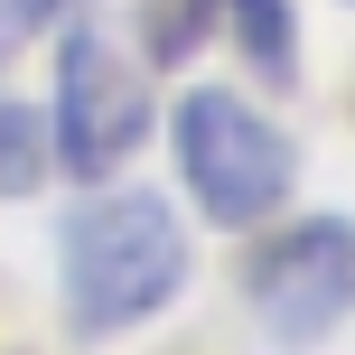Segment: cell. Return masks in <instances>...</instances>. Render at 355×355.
<instances>
[{
    "label": "cell",
    "mask_w": 355,
    "mask_h": 355,
    "mask_svg": "<svg viewBox=\"0 0 355 355\" xmlns=\"http://www.w3.org/2000/svg\"><path fill=\"white\" fill-rule=\"evenodd\" d=\"M47 19H56V0H0V56H10L19 37H37Z\"/></svg>",
    "instance_id": "obj_8"
},
{
    "label": "cell",
    "mask_w": 355,
    "mask_h": 355,
    "mask_svg": "<svg viewBox=\"0 0 355 355\" xmlns=\"http://www.w3.org/2000/svg\"><path fill=\"white\" fill-rule=\"evenodd\" d=\"M66 262H56V290H66V327L75 337H122V327L159 318V309L187 290L196 252L187 225L159 206V196H94L85 215H66Z\"/></svg>",
    "instance_id": "obj_1"
},
{
    "label": "cell",
    "mask_w": 355,
    "mask_h": 355,
    "mask_svg": "<svg viewBox=\"0 0 355 355\" xmlns=\"http://www.w3.org/2000/svg\"><path fill=\"white\" fill-rule=\"evenodd\" d=\"M243 300L281 346H318L355 318V225L346 215H300L262 234L243 262Z\"/></svg>",
    "instance_id": "obj_4"
},
{
    "label": "cell",
    "mask_w": 355,
    "mask_h": 355,
    "mask_svg": "<svg viewBox=\"0 0 355 355\" xmlns=\"http://www.w3.org/2000/svg\"><path fill=\"white\" fill-rule=\"evenodd\" d=\"M178 178H187V196H196L206 225L252 234L300 187V141H290L271 112H252L243 94L196 85L187 103H178Z\"/></svg>",
    "instance_id": "obj_2"
},
{
    "label": "cell",
    "mask_w": 355,
    "mask_h": 355,
    "mask_svg": "<svg viewBox=\"0 0 355 355\" xmlns=\"http://www.w3.org/2000/svg\"><path fill=\"white\" fill-rule=\"evenodd\" d=\"M215 28H225V0H141V56L150 66H187Z\"/></svg>",
    "instance_id": "obj_6"
},
{
    "label": "cell",
    "mask_w": 355,
    "mask_h": 355,
    "mask_svg": "<svg viewBox=\"0 0 355 355\" xmlns=\"http://www.w3.org/2000/svg\"><path fill=\"white\" fill-rule=\"evenodd\" d=\"M37 178H47V122L0 94V196H28Z\"/></svg>",
    "instance_id": "obj_7"
},
{
    "label": "cell",
    "mask_w": 355,
    "mask_h": 355,
    "mask_svg": "<svg viewBox=\"0 0 355 355\" xmlns=\"http://www.w3.org/2000/svg\"><path fill=\"white\" fill-rule=\"evenodd\" d=\"M225 28H234L243 66L262 75L271 94L300 85V19H290V0H225Z\"/></svg>",
    "instance_id": "obj_5"
},
{
    "label": "cell",
    "mask_w": 355,
    "mask_h": 355,
    "mask_svg": "<svg viewBox=\"0 0 355 355\" xmlns=\"http://www.w3.org/2000/svg\"><path fill=\"white\" fill-rule=\"evenodd\" d=\"M150 141V75L112 47L103 28H66L56 47V112H47V159L75 187H103L141 159Z\"/></svg>",
    "instance_id": "obj_3"
}]
</instances>
